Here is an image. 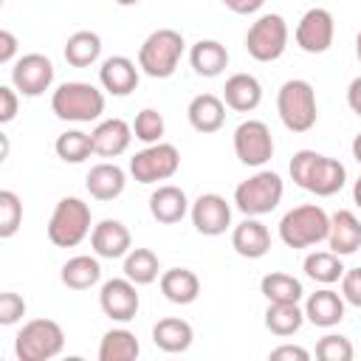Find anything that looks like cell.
<instances>
[{
	"label": "cell",
	"mask_w": 361,
	"mask_h": 361,
	"mask_svg": "<svg viewBox=\"0 0 361 361\" xmlns=\"http://www.w3.org/2000/svg\"><path fill=\"white\" fill-rule=\"evenodd\" d=\"M290 178L296 186H302L305 192L316 195V197H330L336 192L344 189L347 183V169L338 158L322 155L316 149H299L290 158Z\"/></svg>",
	"instance_id": "cell-1"
},
{
	"label": "cell",
	"mask_w": 361,
	"mask_h": 361,
	"mask_svg": "<svg viewBox=\"0 0 361 361\" xmlns=\"http://www.w3.org/2000/svg\"><path fill=\"white\" fill-rule=\"evenodd\" d=\"M51 110L62 121L87 124L104 113V93L90 82H62L51 96Z\"/></svg>",
	"instance_id": "cell-2"
},
{
	"label": "cell",
	"mask_w": 361,
	"mask_h": 361,
	"mask_svg": "<svg viewBox=\"0 0 361 361\" xmlns=\"http://www.w3.org/2000/svg\"><path fill=\"white\" fill-rule=\"evenodd\" d=\"M330 234V214L316 203L293 206L279 220V240L288 248H310Z\"/></svg>",
	"instance_id": "cell-3"
},
{
	"label": "cell",
	"mask_w": 361,
	"mask_h": 361,
	"mask_svg": "<svg viewBox=\"0 0 361 361\" xmlns=\"http://www.w3.org/2000/svg\"><path fill=\"white\" fill-rule=\"evenodd\" d=\"M183 56V34L175 28H155L138 48V68L152 79H169Z\"/></svg>",
	"instance_id": "cell-4"
},
{
	"label": "cell",
	"mask_w": 361,
	"mask_h": 361,
	"mask_svg": "<svg viewBox=\"0 0 361 361\" xmlns=\"http://www.w3.org/2000/svg\"><path fill=\"white\" fill-rule=\"evenodd\" d=\"M276 113L290 133H307L316 127L319 104L316 90L305 79H288L276 93Z\"/></svg>",
	"instance_id": "cell-5"
},
{
	"label": "cell",
	"mask_w": 361,
	"mask_h": 361,
	"mask_svg": "<svg viewBox=\"0 0 361 361\" xmlns=\"http://www.w3.org/2000/svg\"><path fill=\"white\" fill-rule=\"evenodd\" d=\"M282 195H285L282 178L276 172H271V169H259L251 178H245L243 183H237L234 206L245 217H262V214H271L279 206Z\"/></svg>",
	"instance_id": "cell-6"
},
{
	"label": "cell",
	"mask_w": 361,
	"mask_h": 361,
	"mask_svg": "<svg viewBox=\"0 0 361 361\" xmlns=\"http://www.w3.org/2000/svg\"><path fill=\"white\" fill-rule=\"evenodd\" d=\"M90 206L82 197H62L48 220V240L56 248H73L79 245L93 228L90 223Z\"/></svg>",
	"instance_id": "cell-7"
},
{
	"label": "cell",
	"mask_w": 361,
	"mask_h": 361,
	"mask_svg": "<svg viewBox=\"0 0 361 361\" xmlns=\"http://www.w3.org/2000/svg\"><path fill=\"white\" fill-rule=\"evenodd\" d=\"M65 333L54 319H31L14 338V355L20 361H51L62 353Z\"/></svg>",
	"instance_id": "cell-8"
},
{
	"label": "cell",
	"mask_w": 361,
	"mask_h": 361,
	"mask_svg": "<svg viewBox=\"0 0 361 361\" xmlns=\"http://www.w3.org/2000/svg\"><path fill=\"white\" fill-rule=\"evenodd\" d=\"M288 48V23L282 14H259L245 31V51L257 62H274Z\"/></svg>",
	"instance_id": "cell-9"
},
{
	"label": "cell",
	"mask_w": 361,
	"mask_h": 361,
	"mask_svg": "<svg viewBox=\"0 0 361 361\" xmlns=\"http://www.w3.org/2000/svg\"><path fill=\"white\" fill-rule=\"evenodd\" d=\"M178 169H180V152H178L175 144H166V141L147 144L141 152H135L130 158V175L138 183L169 180Z\"/></svg>",
	"instance_id": "cell-10"
},
{
	"label": "cell",
	"mask_w": 361,
	"mask_h": 361,
	"mask_svg": "<svg viewBox=\"0 0 361 361\" xmlns=\"http://www.w3.org/2000/svg\"><path fill=\"white\" fill-rule=\"evenodd\" d=\"M234 155L245 166H262L274 158V135L265 121L248 118L234 130Z\"/></svg>",
	"instance_id": "cell-11"
},
{
	"label": "cell",
	"mask_w": 361,
	"mask_h": 361,
	"mask_svg": "<svg viewBox=\"0 0 361 361\" xmlns=\"http://www.w3.org/2000/svg\"><path fill=\"white\" fill-rule=\"evenodd\" d=\"M333 37H336V23H333V14L322 6H313L307 8L299 23H296V31H293V39L296 45L305 51V54H324L330 45H333Z\"/></svg>",
	"instance_id": "cell-12"
},
{
	"label": "cell",
	"mask_w": 361,
	"mask_h": 361,
	"mask_svg": "<svg viewBox=\"0 0 361 361\" xmlns=\"http://www.w3.org/2000/svg\"><path fill=\"white\" fill-rule=\"evenodd\" d=\"M54 82V62L45 54H23L14 59L11 68V85L23 96H42Z\"/></svg>",
	"instance_id": "cell-13"
},
{
	"label": "cell",
	"mask_w": 361,
	"mask_h": 361,
	"mask_svg": "<svg viewBox=\"0 0 361 361\" xmlns=\"http://www.w3.org/2000/svg\"><path fill=\"white\" fill-rule=\"evenodd\" d=\"M99 307L107 319L113 322H130L135 319L138 307H141V299H138V290H135V282L127 279V276H118V279H107L99 290Z\"/></svg>",
	"instance_id": "cell-14"
},
{
	"label": "cell",
	"mask_w": 361,
	"mask_h": 361,
	"mask_svg": "<svg viewBox=\"0 0 361 361\" xmlns=\"http://www.w3.org/2000/svg\"><path fill=\"white\" fill-rule=\"evenodd\" d=\"M189 217H192V226L197 228V234H203V237H217V234H226V228L231 226V206L226 203L223 195H217V192H203V195L192 203Z\"/></svg>",
	"instance_id": "cell-15"
},
{
	"label": "cell",
	"mask_w": 361,
	"mask_h": 361,
	"mask_svg": "<svg viewBox=\"0 0 361 361\" xmlns=\"http://www.w3.org/2000/svg\"><path fill=\"white\" fill-rule=\"evenodd\" d=\"M130 245H133V237H130V228L121 220L104 217L90 231V248L102 259H121V257H127Z\"/></svg>",
	"instance_id": "cell-16"
},
{
	"label": "cell",
	"mask_w": 361,
	"mask_h": 361,
	"mask_svg": "<svg viewBox=\"0 0 361 361\" xmlns=\"http://www.w3.org/2000/svg\"><path fill=\"white\" fill-rule=\"evenodd\" d=\"M90 138H93V152L96 155L116 158V155L127 152V147L133 141V124H127L124 118H104L93 127Z\"/></svg>",
	"instance_id": "cell-17"
},
{
	"label": "cell",
	"mask_w": 361,
	"mask_h": 361,
	"mask_svg": "<svg viewBox=\"0 0 361 361\" xmlns=\"http://www.w3.org/2000/svg\"><path fill=\"white\" fill-rule=\"evenodd\" d=\"M231 248L245 259H259L271 251V231L257 217H245L231 231Z\"/></svg>",
	"instance_id": "cell-18"
},
{
	"label": "cell",
	"mask_w": 361,
	"mask_h": 361,
	"mask_svg": "<svg viewBox=\"0 0 361 361\" xmlns=\"http://www.w3.org/2000/svg\"><path fill=\"white\" fill-rule=\"evenodd\" d=\"M99 82L113 96H127L138 87V68L130 56H107L99 68Z\"/></svg>",
	"instance_id": "cell-19"
},
{
	"label": "cell",
	"mask_w": 361,
	"mask_h": 361,
	"mask_svg": "<svg viewBox=\"0 0 361 361\" xmlns=\"http://www.w3.org/2000/svg\"><path fill=\"white\" fill-rule=\"evenodd\" d=\"M189 209H192V206H189L186 192H183L180 186H175V183H164V186H158V189L149 195V214H152L158 223H164V226L180 223Z\"/></svg>",
	"instance_id": "cell-20"
},
{
	"label": "cell",
	"mask_w": 361,
	"mask_h": 361,
	"mask_svg": "<svg viewBox=\"0 0 361 361\" xmlns=\"http://www.w3.org/2000/svg\"><path fill=\"white\" fill-rule=\"evenodd\" d=\"M223 102L234 113H251L262 102V85L251 73H231L223 87Z\"/></svg>",
	"instance_id": "cell-21"
},
{
	"label": "cell",
	"mask_w": 361,
	"mask_h": 361,
	"mask_svg": "<svg viewBox=\"0 0 361 361\" xmlns=\"http://www.w3.org/2000/svg\"><path fill=\"white\" fill-rule=\"evenodd\" d=\"M344 296L338 290H330V288H322L316 293L307 296L305 302V319L316 327H336L341 319H344Z\"/></svg>",
	"instance_id": "cell-22"
},
{
	"label": "cell",
	"mask_w": 361,
	"mask_h": 361,
	"mask_svg": "<svg viewBox=\"0 0 361 361\" xmlns=\"http://www.w3.org/2000/svg\"><path fill=\"white\" fill-rule=\"evenodd\" d=\"M327 245H330V251H336L338 257L355 254V251L361 248V220H358L350 209H338V212L330 217Z\"/></svg>",
	"instance_id": "cell-23"
},
{
	"label": "cell",
	"mask_w": 361,
	"mask_h": 361,
	"mask_svg": "<svg viewBox=\"0 0 361 361\" xmlns=\"http://www.w3.org/2000/svg\"><path fill=\"white\" fill-rule=\"evenodd\" d=\"M186 118L197 133H217L226 124V102L214 93H200L189 102Z\"/></svg>",
	"instance_id": "cell-24"
},
{
	"label": "cell",
	"mask_w": 361,
	"mask_h": 361,
	"mask_svg": "<svg viewBox=\"0 0 361 361\" xmlns=\"http://www.w3.org/2000/svg\"><path fill=\"white\" fill-rule=\"evenodd\" d=\"M85 186H87L90 197H96V200H116L127 186V175L118 164L102 161V164L90 166V172L85 178Z\"/></svg>",
	"instance_id": "cell-25"
},
{
	"label": "cell",
	"mask_w": 361,
	"mask_h": 361,
	"mask_svg": "<svg viewBox=\"0 0 361 361\" xmlns=\"http://www.w3.org/2000/svg\"><path fill=\"white\" fill-rule=\"evenodd\" d=\"M189 65L195 68L197 76H206V79L220 76L228 65V51L217 39H197L189 48Z\"/></svg>",
	"instance_id": "cell-26"
},
{
	"label": "cell",
	"mask_w": 361,
	"mask_h": 361,
	"mask_svg": "<svg viewBox=\"0 0 361 361\" xmlns=\"http://www.w3.org/2000/svg\"><path fill=\"white\" fill-rule=\"evenodd\" d=\"M161 293L172 305H192L200 296V279L189 268H169L161 274Z\"/></svg>",
	"instance_id": "cell-27"
},
{
	"label": "cell",
	"mask_w": 361,
	"mask_h": 361,
	"mask_svg": "<svg viewBox=\"0 0 361 361\" xmlns=\"http://www.w3.org/2000/svg\"><path fill=\"white\" fill-rule=\"evenodd\" d=\"M192 338H195V330L186 319L166 316L152 327V341L164 353H186L192 347Z\"/></svg>",
	"instance_id": "cell-28"
},
{
	"label": "cell",
	"mask_w": 361,
	"mask_h": 361,
	"mask_svg": "<svg viewBox=\"0 0 361 361\" xmlns=\"http://www.w3.org/2000/svg\"><path fill=\"white\" fill-rule=\"evenodd\" d=\"M59 279L65 288L71 290H87L93 288L99 279H102V265L96 257H87V254H79V257H71L62 271H59Z\"/></svg>",
	"instance_id": "cell-29"
},
{
	"label": "cell",
	"mask_w": 361,
	"mask_h": 361,
	"mask_svg": "<svg viewBox=\"0 0 361 361\" xmlns=\"http://www.w3.org/2000/svg\"><path fill=\"white\" fill-rule=\"evenodd\" d=\"M141 344L127 327H113L99 341V361H135Z\"/></svg>",
	"instance_id": "cell-30"
},
{
	"label": "cell",
	"mask_w": 361,
	"mask_h": 361,
	"mask_svg": "<svg viewBox=\"0 0 361 361\" xmlns=\"http://www.w3.org/2000/svg\"><path fill=\"white\" fill-rule=\"evenodd\" d=\"M62 54H65L68 65H73V68H87V65H93V62L102 56V37H99L96 31H87V28L73 31V34L68 37Z\"/></svg>",
	"instance_id": "cell-31"
},
{
	"label": "cell",
	"mask_w": 361,
	"mask_h": 361,
	"mask_svg": "<svg viewBox=\"0 0 361 361\" xmlns=\"http://www.w3.org/2000/svg\"><path fill=\"white\" fill-rule=\"evenodd\" d=\"M305 322V310L299 307V302H268V310H265V327L285 338V336H293Z\"/></svg>",
	"instance_id": "cell-32"
},
{
	"label": "cell",
	"mask_w": 361,
	"mask_h": 361,
	"mask_svg": "<svg viewBox=\"0 0 361 361\" xmlns=\"http://www.w3.org/2000/svg\"><path fill=\"white\" fill-rule=\"evenodd\" d=\"M161 262L155 257V251L149 248H130L124 257V276L133 279L135 285H152L158 279Z\"/></svg>",
	"instance_id": "cell-33"
},
{
	"label": "cell",
	"mask_w": 361,
	"mask_h": 361,
	"mask_svg": "<svg viewBox=\"0 0 361 361\" xmlns=\"http://www.w3.org/2000/svg\"><path fill=\"white\" fill-rule=\"evenodd\" d=\"M344 265H341V257L336 251H313L305 257V274L319 282V285H333L344 276Z\"/></svg>",
	"instance_id": "cell-34"
},
{
	"label": "cell",
	"mask_w": 361,
	"mask_h": 361,
	"mask_svg": "<svg viewBox=\"0 0 361 361\" xmlns=\"http://www.w3.org/2000/svg\"><path fill=\"white\" fill-rule=\"evenodd\" d=\"M259 290L268 302H302V282L290 274L282 271H271L259 279Z\"/></svg>",
	"instance_id": "cell-35"
},
{
	"label": "cell",
	"mask_w": 361,
	"mask_h": 361,
	"mask_svg": "<svg viewBox=\"0 0 361 361\" xmlns=\"http://www.w3.org/2000/svg\"><path fill=\"white\" fill-rule=\"evenodd\" d=\"M54 149H56V155H59L65 164H82L85 158L93 155V138H90V133L68 130V133L56 135Z\"/></svg>",
	"instance_id": "cell-36"
},
{
	"label": "cell",
	"mask_w": 361,
	"mask_h": 361,
	"mask_svg": "<svg viewBox=\"0 0 361 361\" xmlns=\"http://www.w3.org/2000/svg\"><path fill=\"white\" fill-rule=\"evenodd\" d=\"M164 130H166V121L164 116L155 110V107H144L135 113V121H133V135L144 144H158L164 138Z\"/></svg>",
	"instance_id": "cell-37"
},
{
	"label": "cell",
	"mask_w": 361,
	"mask_h": 361,
	"mask_svg": "<svg viewBox=\"0 0 361 361\" xmlns=\"http://www.w3.org/2000/svg\"><path fill=\"white\" fill-rule=\"evenodd\" d=\"M20 223H23V203L11 189H3L0 192V237L3 240L14 237Z\"/></svg>",
	"instance_id": "cell-38"
},
{
	"label": "cell",
	"mask_w": 361,
	"mask_h": 361,
	"mask_svg": "<svg viewBox=\"0 0 361 361\" xmlns=\"http://www.w3.org/2000/svg\"><path fill=\"white\" fill-rule=\"evenodd\" d=\"M316 355L322 361H353L355 350H353V341L347 336H338V333H327L316 341Z\"/></svg>",
	"instance_id": "cell-39"
},
{
	"label": "cell",
	"mask_w": 361,
	"mask_h": 361,
	"mask_svg": "<svg viewBox=\"0 0 361 361\" xmlns=\"http://www.w3.org/2000/svg\"><path fill=\"white\" fill-rule=\"evenodd\" d=\"M23 316H25V299L14 290H3L0 293V324L3 327L17 324Z\"/></svg>",
	"instance_id": "cell-40"
},
{
	"label": "cell",
	"mask_w": 361,
	"mask_h": 361,
	"mask_svg": "<svg viewBox=\"0 0 361 361\" xmlns=\"http://www.w3.org/2000/svg\"><path fill=\"white\" fill-rule=\"evenodd\" d=\"M341 296L347 305L361 307V268H347L341 276Z\"/></svg>",
	"instance_id": "cell-41"
},
{
	"label": "cell",
	"mask_w": 361,
	"mask_h": 361,
	"mask_svg": "<svg viewBox=\"0 0 361 361\" xmlns=\"http://www.w3.org/2000/svg\"><path fill=\"white\" fill-rule=\"evenodd\" d=\"M20 99H17V87L11 85H0V124H8L17 116Z\"/></svg>",
	"instance_id": "cell-42"
},
{
	"label": "cell",
	"mask_w": 361,
	"mask_h": 361,
	"mask_svg": "<svg viewBox=\"0 0 361 361\" xmlns=\"http://www.w3.org/2000/svg\"><path fill=\"white\" fill-rule=\"evenodd\" d=\"M310 353L299 344H279L271 350V361H307Z\"/></svg>",
	"instance_id": "cell-43"
},
{
	"label": "cell",
	"mask_w": 361,
	"mask_h": 361,
	"mask_svg": "<svg viewBox=\"0 0 361 361\" xmlns=\"http://www.w3.org/2000/svg\"><path fill=\"white\" fill-rule=\"evenodd\" d=\"M14 54H17V37H14L8 28H3V31H0V62H3V65L14 62Z\"/></svg>",
	"instance_id": "cell-44"
},
{
	"label": "cell",
	"mask_w": 361,
	"mask_h": 361,
	"mask_svg": "<svg viewBox=\"0 0 361 361\" xmlns=\"http://www.w3.org/2000/svg\"><path fill=\"white\" fill-rule=\"evenodd\" d=\"M220 3L234 14H257L265 6V0H220Z\"/></svg>",
	"instance_id": "cell-45"
},
{
	"label": "cell",
	"mask_w": 361,
	"mask_h": 361,
	"mask_svg": "<svg viewBox=\"0 0 361 361\" xmlns=\"http://www.w3.org/2000/svg\"><path fill=\"white\" fill-rule=\"evenodd\" d=\"M347 104H350V110L355 116H361V76H355L350 82V87H347Z\"/></svg>",
	"instance_id": "cell-46"
},
{
	"label": "cell",
	"mask_w": 361,
	"mask_h": 361,
	"mask_svg": "<svg viewBox=\"0 0 361 361\" xmlns=\"http://www.w3.org/2000/svg\"><path fill=\"white\" fill-rule=\"evenodd\" d=\"M353 203L361 209V175H358V180L353 183Z\"/></svg>",
	"instance_id": "cell-47"
},
{
	"label": "cell",
	"mask_w": 361,
	"mask_h": 361,
	"mask_svg": "<svg viewBox=\"0 0 361 361\" xmlns=\"http://www.w3.org/2000/svg\"><path fill=\"white\" fill-rule=\"evenodd\" d=\"M353 158H355V161L361 164V133H358V135L353 138Z\"/></svg>",
	"instance_id": "cell-48"
},
{
	"label": "cell",
	"mask_w": 361,
	"mask_h": 361,
	"mask_svg": "<svg viewBox=\"0 0 361 361\" xmlns=\"http://www.w3.org/2000/svg\"><path fill=\"white\" fill-rule=\"evenodd\" d=\"M355 56H358V62H361V31L355 34Z\"/></svg>",
	"instance_id": "cell-49"
},
{
	"label": "cell",
	"mask_w": 361,
	"mask_h": 361,
	"mask_svg": "<svg viewBox=\"0 0 361 361\" xmlns=\"http://www.w3.org/2000/svg\"><path fill=\"white\" fill-rule=\"evenodd\" d=\"M118 6H135V3H141V0H116Z\"/></svg>",
	"instance_id": "cell-50"
}]
</instances>
